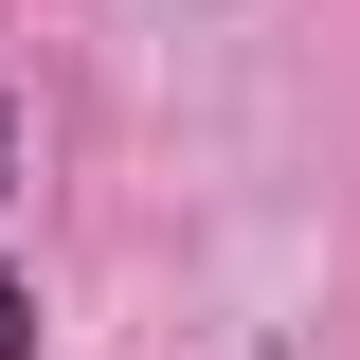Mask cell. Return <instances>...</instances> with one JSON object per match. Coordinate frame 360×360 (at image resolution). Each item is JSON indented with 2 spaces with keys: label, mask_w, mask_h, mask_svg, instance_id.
Listing matches in <instances>:
<instances>
[{
  "label": "cell",
  "mask_w": 360,
  "mask_h": 360,
  "mask_svg": "<svg viewBox=\"0 0 360 360\" xmlns=\"http://www.w3.org/2000/svg\"><path fill=\"white\" fill-rule=\"evenodd\" d=\"M0 360H18V288H0Z\"/></svg>",
  "instance_id": "cell-1"
}]
</instances>
